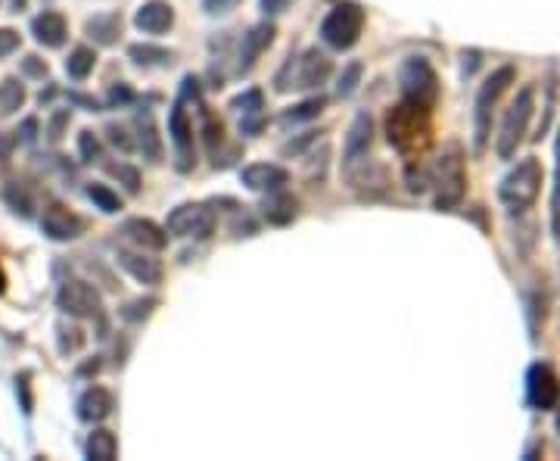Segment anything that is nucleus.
I'll list each match as a JSON object with an SVG mask.
<instances>
[{
	"mask_svg": "<svg viewBox=\"0 0 560 461\" xmlns=\"http://www.w3.org/2000/svg\"><path fill=\"white\" fill-rule=\"evenodd\" d=\"M387 137L408 163H417L433 144V109L402 100L387 116Z\"/></svg>",
	"mask_w": 560,
	"mask_h": 461,
	"instance_id": "obj_1",
	"label": "nucleus"
},
{
	"mask_svg": "<svg viewBox=\"0 0 560 461\" xmlns=\"http://www.w3.org/2000/svg\"><path fill=\"white\" fill-rule=\"evenodd\" d=\"M517 81V69L514 66H499L492 75L476 90L473 100V153L482 156L489 146V137H492V118L495 109H499L501 97L508 94V88Z\"/></svg>",
	"mask_w": 560,
	"mask_h": 461,
	"instance_id": "obj_2",
	"label": "nucleus"
},
{
	"mask_svg": "<svg viewBox=\"0 0 560 461\" xmlns=\"http://www.w3.org/2000/svg\"><path fill=\"white\" fill-rule=\"evenodd\" d=\"M436 191V209L439 212H452L464 202L467 193V165H464V150L458 144L445 146L439 153V159L433 163L430 178H426Z\"/></svg>",
	"mask_w": 560,
	"mask_h": 461,
	"instance_id": "obj_3",
	"label": "nucleus"
},
{
	"mask_svg": "<svg viewBox=\"0 0 560 461\" xmlns=\"http://www.w3.org/2000/svg\"><path fill=\"white\" fill-rule=\"evenodd\" d=\"M545 169L536 156H523L504 178L499 181V200L510 215H523L527 209L536 206L542 193Z\"/></svg>",
	"mask_w": 560,
	"mask_h": 461,
	"instance_id": "obj_4",
	"label": "nucleus"
},
{
	"mask_svg": "<svg viewBox=\"0 0 560 461\" xmlns=\"http://www.w3.org/2000/svg\"><path fill=\"white\" fill-rule=\"evenodd\" d=\"M532 116H536V88L523 85L517 90L514 100H510L508 113H504L499 125V137H495V153H499V159L517 156V150H520L523 137H527V131H529Z\"/></svg>",
	"mask_w": 560,
	"mask_h": 461,
	"instance_id": "obj_5",
	"label": "nucleus"
},
{
	"mask_svg": "<svg viewBox=\"0 0 560 461\" xmlns=\"http://www.w3.org/2000/svg\"><path fill=\"white\" fill-rule=\"evenodd\" d=\"M398 88H402V100L417 103L424 109H436L443 85L426 57H408L398 66Z\"/></svg>",
	"mask_w": 560,
	"mask_h": 461,
	"instance_id": "obj_6",
	"label": "nucleus"
},
{
	"mask_svg": "<svg viewBox=\"0 0 560 461\" xmlns=\"http://www.w3.org/2000/svg\"><path fill=\"white\" fill-rule=\"evenodd\" d=\"M361 29H364V10L359 4H352V0H342V4H336L327 13L324 23H321V41L327 47H333V51H349V47L359 44Z\"/></svg>",
	"mask_w": 560,
	"mask_h": 461,
	"instance_id": "obj_7",
	"label": "nucleus"
},
{
	"mask_svg": "<svg viewBox=\"0 0 560 461\" xmlns=\"http://www.w3.org/2000/svg\"><path fill=\"white\" fill-rule=\"evenodd\" d=\"M165 230L172 237H191V240H209L215 234V212L206 202H184L172 209L165 221Z\"/></svg>",
	"mask_w": 560,
	"mask_h": 461,
	"instance_id": "obj_8",
	"label": "nucleus"
},
{
	"mask_svg": "<svg viewBox=\"0 0 560 461\" xmlns=\"http://www.w3.org/2000/svg\"><path fill=\"white\" fill-rule=\"evenodd\" d=\"M527 405L536 411H555L560 402V377L548 362H532L527 368Z\"/></svg>",
	"mask_w": 560,
	"mask_h": 461,
	"instance_id": "obj_9",
	"label": "nucleus"
},
{
	"mask_svg": "<svg viewBox=\"0 0 560 461\" xmlns=\"http://www.w3.org/2000/svg\"><path fill=\"white\" fill-rule=\"evenodd\" d=\"M56 306L72 318H90L100 312V293L88 281H66L56 293Z\"/></svg>",
	"mask_w": 560,
	"mask_h": 461,
	"instance_id": "obj_10",
	"label": "nucleus"
},
{
	"mask_svg": "<svg viewBox=\"0 0 560 461\" xmlns=\"http://www.w3.org/2000/svg\"><path fill=\"white\" fill-rule=\"evenodd\" d=\"M41 230H44L51 240H75V237L84 230V221L72 209L60 206V202H51L41 215Z\"/></svg>",
	"mask_w": 560,
	"mask_h": 461,
	"instance_id": "obj_11",
	"label": "nucleus"
},
{
	"mask_svg": "<svg viewBox=\"0 0 560 461\" xmlns=\"http://www.w3.org/2000/svg\"><path fill=\"white\" fill-rule=\"evenodd\" d=\"M116 259L135 281L146 284V287L163 284V265H159V259H150L146 249H118Z\"/></svg>",
	"mask_w": 560,
	"mask_h": 461,
	"instance_id": "obj_12",
	"label": "nucleus"
},
{
	"mask_svg": "<svg viewBox=\"0 0 560 461\" xmlns=\"http://www.w3.org/2000/svg\"><path fill=\"white\" fill-rule=\"evenodd\" d=\"M331 57L321 51H305L303 57L296 60V85L293 88H318L331 79Z\"/></svg>",
	"mask_w": 560,
	"mask_h": 461,
	"instance_id": "obj_13",
	"label": "nucleus"
},
{
	"mask_svg": "<svg viewBox=\"0 0 560 461\" xmlns=\"http://www.w3.org/2000/svg\"><path fill=\"white\" fill-rule=\"evenodd\" d=\"M135 25L144 34H165L174 25V10L165 0H146L135 13Z\"/></svg>",
	"mask_w": 560,
	"mask_h": 461,
	"instance_id": "obj_14",
	"label": "nucleus"
},
{
	"mask_svg": "<svg viewBox=\"0 0 560 461\" xmlns=\"http://www.w3.org/2000/svg\"><path fill=\"white\" fill-rule=\"evenodd\" d=\"M275 25L271 23H258L252 25V29L243 34L240 41V72H249L252 66L258 62V57H262L265 51L271 47V41H275Z\"/></svg>",
	"mask_w": 560,
	"mask_h": 461,
	"instance_id": "obj_15",
	"label": "nucleus"
},
{
	"mask_svg": "<svg viewBox=\"0 0 560 461\" xmlns=\"http://www.w3.org/2000/svg\"><path fill=\"white\" fill-rule=\"evenodd\" d=\"M240 181L249 187V191L271 193V191H280V187L290 181V174L275 163H256V165H247V169L240 172Z\"/></svg>",
	"mask_w": 560,
	"mask_h": 461,
	"instance_id": "obj_16",
	"label": "nucleus"
},
{
	"mask_svg": "<svg viewBox=\"0 0 560 461\" xmlns=\"http://www.w3.org/2000/svg\"><path fill=\"white\" fill-rule=\"evenodd\" d=\"M122 234L128 237L131 243H137L140 249H146V253H159L168 243V230L153 225L150 219H128L122 225Z\"/></svg>",
	"mask_w": 560,
	"mask_h": 461,
	"instance_id": "obj_17",
	"label": "nucleus"
},
{
	"mask_svg": "<svg viewBox=\"0 0 560 461\" xmlns=\"http://www.w3.org/2000/svg\"><path fill=\"white\" fill-rule=\"evenodd\" d=\"M370 137H374V118H370L368 113H359L355 116V122L349 125V135H346V153H342L346 165H355L359 159L368 156Z\"/></svg>",
	"mask_w": 560,
	"mask_h": 461,
	"instance_id": "obj_18",
	"label": "nucleus"
},
{
	"mask_svg": "<svg viewBox=\"0 0 560 461\" xmlns=\"http://www.w3.org/2000/svg\"><path fill=\"white\" fill-rule=\"evenodd\" d=\"M112 409H116V400H112V393L109 390H103V387L84 390V393L79 396V402H75L79 418L81 421H88V424H97V421H103V418H109Z\"/></svg>",
	"mask_w": 560,
	"mask_h": 461,
	"instance_id": "obj_19",
	"label": "nucleus"
},
{
	"mask_svg": "<svg viewBox=\"0 0 560 461\" xmlns=\"http://www.w3.org/2000/svg\"><path fill=\"white\" fill-rule=\"evenodd\" d=\"M168 131H172V141L178 146L181 153V169H187L191 165V146H193V125L191 118H187V109L184 103H174L172 107V116H168Z\"/></svg>",
	"mask_w": 560,
	"mask_h": 461,
	"instance_id": "obj_20",
	"label": "nucleus"
},
{
	"mask_svg": "<svg viewBox=\"0 0 560 461\" xmlns=\"http://www.w3.org/2000/svg\"><path fill=\"white\" fill-rule=\"evenodd\" d=\"M32 32H34V38H38V44H44V47H62L66 44V38H69L66 19H62L60 13H53V10L34 16Z\"/></svg>",
	"mask_w": 560,
	"mask_h": 461,
	"instance_id": "obj_21",
	"label": "nucleus"
},
{
	"mask_svg": "<svg viewBox=\"0 0 560 461\" xmlns=\"http://www.w3.org/2000/svg\"><path fill=\"white\" fill-rule=\"evenodd\" d=\"M299 212V200L290 197V193L280 187V191H271L268 200L262 202V215L268 219V225H290Z\"/></svg>",
	"mask_w": 560,
	"mask_h": 461,
	"instance_id": "obj_22",
	"label": "nucleus"
},
{
	"mask_svg": "<svg viewBox=\"0 0 560 461\" xmlns=\"http://www.w3.org/2000/svg\"><path fill=\"white\" fill-rule=\"evenodd\" d=\"M135 128H137V146H140V153H144V159H150V163H163V137H159L153 116L137 113Z\"/></svg>",
	"mask_w": 560,
	"mask_h": 461,
	"instance_id": "obj_23",
	"label": "nucleus"
},
{
	"mask_svg": "<svg viewBox=\"0 0 560 461\" xmlns=\"http://www.w3.org/2000/svg\"><path fill=\"white\" fill-rule=\"evenodd\" d=\"M527 321H529V337H532V343L538 340V331L545 327V318H548V290H545V284L542 287H532L527 290Z\"/></svg>",
	"mask_w": 560,
	"mask_h": 461,
	"instance_id": "obj_24",
	"label": "nucleus"
},
{
	"mask_svg": "<svg viewBox=\"0 0 560 461\" xmlns=\"http://www.w3.org/2000/svg\"><path fill=\"white\" fill-rule=\"evenodd\" d=\"M88 34L97 41V44H112V41L118 38V32H122V19L116 16V13H100V16L88 19Z\"/></svg>",
	"mask_w": 560,
	"mask_h": 461,
	"instance_id": "obj_25",
	"label": "nucleus"
},
{
	"mask_svg": "<svg viewBox=\"0 0 560 461\" xmlns=\"http://www.w3.org/2000/svg\"><path fill=\"white\" fill-rule=\"evenodd\" d=\"M84 452H88V458L94 461H112L118 452V443H116V433L112 430H94L88 437V446H84Z\"/></svg>",
	"mask_w": 560,
	"mask_h": 461,
	"instance_id": "obj_26",
	"label": "nucleus"
},
{
	"mask_svg": "<svg viewBox=\"0 0 560 461\" xmlns=\"http://www.w3.org/2000/svg\"><path fill=\"white\" fill-rule=\"evenodd\" d=\"M25 103V85L19 79H4L0 81V113L13 116L16 109H23Z\"/></svg>",
	"mask_w": 560,
	"mask_h": 461,
	"instance_id": "obj_27",
	"label": "nucleus"
},
{
	"mask_svg": "<svg viewBox=\"0 0 560 461\" xmlns=\"http://www.w3.org/2000/svg\"><path fill=\"white\" fill-rule=\"evenodd\" d=\"M94 62H97V53L90 51V47H75V51L69 53V60H66V72H69V79L84 81L90 72H94Z\"/></svg>",
	"mask_w": 560,
	"mask_h": 461,
	"instance_id": "obj_28",
	"label": "nucleus"
},
{
	"mask_svg": "<svg viewBox=\"0 0 560 461\" xmlns=\"http://www.w3.org/2000/svg\"><path fill=\"white\" fill-rule=\"evenodd\" d=\"M324 97H312V100H303L299 107H290L284 116H280V125H299V122H312L324 113Z\"/></svg>",
	"mask_w": 560,
	"mask_h": 461,
	"instance_id": "obj_29",
	"label": "nucleus"
},
{
	"mask_svg": "<svg viewBox=\"0 0 560 461\" xmlns=\"http://www.w3.org/2000/svg\"><path fill=\"white\" fill-rule=\"evenodd\" d=\"M128 57L135 60L137 66H165V62H172V51L153 47V44H135L128 51Z\"/></svg>",
	"mask_w": 560,
	"mask_h": 461,
	"instance_id": "obj_30",
	"label": "nucleus"
},
{
	"mask_svg": "<svg viewBox=\"0 0 560 461\" xmlns=\"http://www.w3.org/2000/svg\"><path fill=\"white\" fill-rule=\"evenodd\" d=\"M88 200L94 202L100 212H118L122 209V200H118L116 191H109L107 184H88Z\"/></svg>",
	"mask_w": 560,
	"mask_h": 461,
	"instance_id": "obj_31",
	"label": "nucleus"
},
{
	"mask_svg": "<svg viewBox=\"0 0 560 461\" xmlns=\"http://www.w3.org/2000/svg\"><path fill=\"white\" fill-rule=\"evenodd\" d=\"M551 230L560 240V128L555 141V187H551Z\"/></svg>",
	"mask_w": 560,
	"mask_h": 461,
	"instance_id": "obj_32",
	"label": "nucleus"
},
{
	"mask_svg": "<svg viewBox=\"0 0 560 461\" xmlns=\"http://www.w3.org/2000/svg\"><path fill=\"white\" fill-rule=\"evenodd\" d=\"M230 109H237L243 118H249V116H262V109H265V97H262V90H247V94H240V97H234V103H230Z\"/></svg>",
	"mask_w": 560,
	"mask_h": 461,
	"instance_id": "obj_33",
	"label": "nucleus"
},
{
	"mask_svg": "<svg viewBox=\"0 0 560 461\" xmlns=\"http://www.w3.org/2000/svg\"><path fill=\"white\" fill-rule=\"evenodd\" d=\"M361 72H364V66H361L359 60L349 62V66L340 72V81H336V94H340V97H352L355 88H359V81H361Z\"/></svg>",
	"mask_w": 560,
	"mask_h": 461,
	"instance_id": "obj_34",
	"label": "nucleus"
},
{
	"mask_svg": "<svg viewBox=\"0 0 560 461\" xmlns=\"http://www.w3.org/2000/svg\"><path fill=\"white\" fill-rule=\"evenodd\" d=\"M4 197H6V202H10L13 209H16L19 215H32V193L25 191L23 184H19V181H13V184H6V191H4Z\"/></svg>",
	"mask_w": 560,
	"mask_h": 461,
	"instance_id": "obj_35",
	"label": "nucleus"
},
{
	"mask_svg": "<svg viewBox=\"0 0 560 461\" xmlns=\"http://www.w3.org/2000/svg\"><path fill=\"white\" fill-rule=\"evenodd\" d=\"M79 153H81V163H97V159H100L103 146L97 141L94 131H81L79 135Z\"/></svg>",
	"mask_w": 560,
	"mask_h": 461,
	"instance_id": "obj_36",
	"label": "nucleus"
},
{
	"mask_svg": "<svg viewBox=\"0 0 560 461\" xmlns=\"http://www.w3.org/2000/svg\"><path fill=\"white\" fill-rule=\"evenodd\" d=\"M109 174H116V178L122 181L125 191H128V193H137V191H140V174H137V169H131V165H125V163L109 165Z\"/></svg>",
	"mask_w": 560,
	"mask_h": 461,
	"instance_id": "obj_37",
	"label": "nucleus"
},
{
	"mask_svg": "<svg viewBox=\"0 0 560 461\" xmlns=\"http://www.w3.org/2000/svg\"><path fill=\"white\" fill-rule=\"evenodd\" d=\"M202 135H206V150L215 153V146L221 144V135H224V125L215 122L212 116H206V128H202Z\"/></svg>",
	"mask_w": 560,
	"mask_h": 461,
	"instance_id": "obj_38",
	"label": "nucleus"
},
{
	"mask_svg": "<svg viewBox=\"0 0 560 461\" xmlns=\"http://www.w3.org/2000/svg\"><path fill=\"white\" fill-rule=\"evenodd\" d=\"M153 306H156V299H137V303L125 306V309H122V315L128 318V321L146 318V315H150V312H153Z\"/></svg>",
	"mask_w": 560,
	"mask_h": 461,
	"instance_id": "obj_39",
	"label": "nucleus"
},
{
	"mask_svg": "<svg viewBox=\"0 0 560 461\" xmlns=\"http://www.w3.org/2000/svg\"><path fill=\"white\" fill-rule=\"evenodd\" d=\"M237 4H240V0H202V10H206L209 16H228L230 10H237Z\"/></svg>",
	"mask_w": 560,
	"mask_h": 461,
	"instance_id": "obj_40",
	"label": "nucleus"
},
{
	"mask_svg": "<svg viewBox=\"0 0 560 461\" xmlns=\"http://www.w3.org/2000/svg\"><path fill=\"white\" fill-rule=\"evenodd\" d=\"M131 100H135V94H131V88H128V85H112L109 97H107L109 107H128Z\"/></svg>",
	"mask_w": 560,
	"mask_h": 461,
	"instance_id": "obj_41",
	"label": "nucleus"
},
{
	"mask_svg": "<svg viewBox=\"0 0 560 461\" xmlns=\"http://www.w3.org/2000/svg\"><path fill=\"white\" fill-rule=\"evenodd\" d=\"M480 62H482L480 51H464V53H461V75H464V79H471L476 69H480Z\"/></svg>",
	"mask_w": 560,
	"mask_h": 461,
	"instance_id": "obj_42",
	"label": "nucleus"
},
{
	"mask_svg": "<svg viewBox=\"0 0 560 461\" xmlns=\"http://www.w3.org/2000/svg\"><path fill=\"white\" fill-rule=\"evenodd\" d=\"M16 47H19V34L13 29H0V60L10 57Z\"/></svg>",
	"mask_w": 560,
	"mask_h": 461,
	"instance_id": "obj_43",
	"label": "nucleus"
},
{
	"mask_svg": "<svg viewBox=\"0 0 560 461\" xmlns=\"http://www.w3.org/2000/svg\"><path fill=\"white\" fill-rule=\"evenodd\" d=\"M69 125V109H60L53 118H51V128H47V135H51V141H60L62 137V128Z\"/></svg>",
	"mask_w": 560,
	"mask_h": 461,
	"instance_id": "obj_44",
	"label": "nucleus"
},
{
	"mask_svg": "<svg viewBox=\"0 0 560 461\" xmlns=\"http://www.w3.org/2000/svg\"><path fill=\"white\" fill-rule=\"evenodd\" d=\"M23 72L32 75V79H44L47 66H44V60H38V57H25V60H23Z\"/></svg>",
	"mask_w": 560,
	"mask_h": 461,
	"instance_id": "obj_45",
	"label": "nucleus"
},
{
	"mask_svg": "<svg viewBox=\"0 0 560 461\" xmlns=\"http://www.w3.org/2000/svg\"><path fill=\"white\" fill-rule=\"evenodd\" d=\"M107 135H109V141L118 146V150H131V144L128 141V135H125V128H118V125H107Z\"/></svg>",
	"mask_w": 560,
	"mask_h": 461,
	"instance_id": "obj_46",
	"label": "nucleus"
},
{
	"mask_svg": "<svg viewBox=\"0 0 560 461\" xmlns=\"http://www.w3.org/2000/svg\"><path fill=\"white\" fill-rule=\"evenodd\" d=\"M265 10V16H280V13H286V6L293 4V0H258Z\"/></svg>",
	"mask_w": 560,
	"mask_h": 461,
	"instance_id": "obj_47",
	"label": "nucleus"
},
{
	"mask_svg": "<svg viewBox=\"0 0 560 461\" xmlns=\"http://www.w3.org/2000/svg\"><path fill=\"white\" fill-rule=\"evenodd\" d=\"M34 131H38V118H25V122H23V131H19V135H23V141H25V144H32V141H34Z\"/></svg>",
	"mask_w": 560,
	"mask_h": 461,
	"instance_id": "obj_48",
	"label": "nucleus"
},
{
	"mask_svg": "<svg viewBox=\"0 0 560 461\" xmlns=\"http://www.w3.org/2000/svg\"><path fill=\"white\" fill-rule=\"evenodd\" d=\"M10 150H13V141H6V137L0 135V163H4V159H10Z\"/></svg>",
	"mask_w": 560,
	"mask_h": 461,
	"instance_id": "obj_49",
	"label": "nucleus"
},
{
	"mask_svg": "<svg viewBox=\"0 0 560 461\" xmlns=\"http://www.w3.org/2000/svg\"><path fill=\"white\" fill-rule=\"evenodd\" d=\"M6 290V275H4V268H0V293Z\"/></svg>",
	"mask_w": 560,
	"mask_h": 461,
	"instance_id": "obj_50",
	"label": "nucleus"
},
{
	"mask_svg": "<svg viewBox=\"0 0 560 461\" xmlns=\"http://www.w3.org/2000/svg\"><path fill=\"white\" fill-rule=\"evenodd\" d=\"M555 428H557V433H560V402H557V415H555Z\"/></svg>",
	"mask_w": 560,
	"mask_h": 461,
	"instance_id": "obj_51",
	"label": "nucleus"
},
{
	"mask_svg": "<svg viewBox=\"0 0 560 461\" xmlns=\"http://www.w3.org/2000/svg\"><path fill=\"white\" fill-rule=\"evenodd\" d=\"M13 6H16V13H19L25 6V0H13Z\"/></svg>",
	"mask_w": 560,
	"mask_h": 461,
	"instance_id": "obj_52",
	"label": "nucleus"
}]
</instances>
